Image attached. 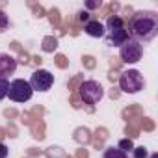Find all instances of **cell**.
<instances>
[{"instance_id":"cell-8","label":"cell","mask_w":158,"mask_h":158,"mask_svg":"<svg viewBox=\"0 0 158 158\" xmlns=\"http://www.w3.org/2000/svg\"><path fill=\"white\" fill-rule=\"evenodd\" d=\"M17 71V60L11 54L0 52V78H8Z\"/></svg>"},{"instance_id":"cell-6","label":"cell","mask_w":158,"mask_h":158,"mask_svg":"<svg viewBox=\"0 0 158 158\" xmlns=\"http://www.w3.org/2000/svg\"><path fill=\"white\" fill-rule=\"evenodd\" d=\"M119 56L125 63H138L143 56V45L138 43L136 39L128 37L121 47H119Z\"/></svg>"},{"instance_id":"cell-3","label":"cell","mask_w":158,"mask_h":158,"mask_svg":"<svg viewBox=\"0 0 158 158\" xmlns=\"http://www.w3.org/2000/svg\"><path fill=\"white\" fill-rule=\"evenodd\" d=\"M119 88H121L123 93H130V95L139 93V91L145 88V78H143V74H141L139 71H136V69H127V71H123L121 76H119Z\"/></svg>"},{"instance_id":"cell-12","label":"cell","mask_w":158,"mask_h":158,"mask_svg":"<svg viewBox=\"0 0 158 158\" xmlns=\"http://www.w3.org/2000/svg\"><path fill=\"white\" fill-rule=\"evenodd\" d=\"M132 156L134 158H149V152H147V149L143 145H139V147H134L132 149Z\"/></svg>"},{"instance_id":"cell-1","label":"cell","mask_w":158,"mask_h":158,"mask_svg":"<svg viewBox=\"0 0 158 158\" xmlns=\"http://www.w3.org/2000/svg\"><path fill=\"white\" fill-rule=\"evenodd\" d=\"M128 37L145 45L158 35V15L154 11H136L128 21Z\"/></svg>"},{"instance_id":"cell-2","label":"cell","mask_w":158,"mask_h":158,"mask_svg":"<svg viewBox=\"0 0 158 158\" xmlns=\"http://www.w3.org/2000/svg\"><path fill=\"white\" fill-rule=\"evenodd\" d=\"M104 37L110 47H121L128 39V32L125 26V21L119 15H110L106 24H104Z\"/></svg>"},{"instance_id":"cell-17","label":"cell","mask_w":158,"mask_h":158,"mask_svg":"<svg viewBox=\"0 0 158 158\" xmlns=\"http://www.w3.org/2000/svg\"><path fill=\"white\" fill-rule=\"evenodd\" d=\"M99 6H101V0H99V2H88V4H86V8H89V10L99 8Z\"/></svg>"},{"instance_id":"cell-13","label":"cell","mask_w":158,"mask_h":158,"mask_svg":"<svg viewBox=\"0 0 158 158\" xmlns=\"http://www.w3.org/2000/svg\"><path fill=\"white\" fill-rule=\"evenodd\" d=\"M8 26H10V19H8V15L0 10V34L2 32H6L8 30Z\"/></svg>"},{"instance_id":"cell-14","label":"cell","mask_w":158,"mask_h":158,"mask_svg":"<svg viewBox=\"0 0 158 158\" xmlns=\"http://www.w3.org/2000/svg\"><path fill=\"white\" fill-rule=\"evenodd\" d=\"M117 147H119L121 151H125V152H128V151H132V149H134V143H132V139H121Z\"/></svg>"},{"instance_id":"cell-7","label":"cell","mask_w":158,"mask_h":158,"mask_svg":"<svg viewBox=\"0 0 158 158\" xmlns=\"http://www.w3.org/2000/svg\"><path fill=\"white\" fill-rule=\"evenodd\" d=\"M28 84L34 91H48L54 84V74L47 69H37L32 73Z\"/></svg>"},{"instance_id":"cell-4","label":"cell","mask_w":158,"mask_h":158,"mask_svg":"<svg viewBox=\"0 0 158 158\" xmlns=\"http://www.w3.org/2000/svg\"><path fill=\"white\" fill-rule=\"evenodd\" d=\"M78 95H80L84 104H97L102 101L104 97V88L97 82V80H84L78 88Z\"/></svg>"},{"instance_id":"cell-9","label":"cell","mask_w":158,"mask_h":158,"mask_svg":"<svg viewBox=\"0 0 158 158\" xmlns=\"http://www.w3.org/2000/svg\"><path fill=\"white\" fill-rule=\"evenodd\" d=\"M84 32L89 35V37H104V24L101 23V21H97V19H91V21H88L86 24H84Z\"/></svg>"},{"instance_id":"cell-15","label":"cell","mask_w":158,"mask_h":158,"mask_svg":"<svg viewBox=\"0 0 158 158\" xmlns=\"http://www.w3.org/2000/svg\"><path fill=\"white\" fill-rule=\"evenodd\" d=\"M78 21H80V23H88V21H91V15L88 13V11H80V13H78Z\"/></svg>"},{"instance_id":"cell-11","label":"cell","mask_w":158,"mask_h":158,"mask_svg":"<svg viewBox=\"0 0 158 158\" xmlns=\"http://www.w3.org/2000/svg\"><path fill=\"white\" fill-rule=\"evenodd\" d=\"M8 89H10V80H6V78H0V101L8 97Z\"/></svg>"},{"instance_id":"cell-18","label":"cell","mask_w":158,"mask_h":158,"mask_svg":"<svg viewBox=\"0 0 158 158\" xmlns=\"http://www.w3.org/2000/svg\"><path fill=\"white\" fill-rule=\"evenodd\" d=\"M149 158H158V152H152V154H151Z\"/></svg>"},{"instance_id":"cell-5","label":"cell","mask_w":158,"mask_h":158,"mask_svg":"<svg viewBox=\"0 0 158 158\" xmlns=\"http://www.w3.org/2000/svg\"><path fill=\"white\" fill-rule=\"evenodd\" d=\"M34 95V89L30 88L28 80H23V78H15V80L10 82V89H8V97L13 102H26L30 101Z\"/></svg>"},{"instance_id":"cell-10","label":"cell","mask_w":158,"mask_h":158,"mask_svg":"<svg viewBox=\"0 0 158 158\" xmlns=\"http://www.w3.org/2000/svg\"><path fill=\"white\" fill-rule=\"evenodd\" d=\"M102 158H128V154L125 152V151H121L117 145L114 147H106L104 149V152H102Z\"/></svg>"},{"instance_id":"cell-16","label":"cell","mask_w":158,"mask_h":158,"mask_svg":"<svg viewBox=\"0 0 158 158\" xmlns=\"http://www.w3.org/2000/svg\"><path fill=\"white\" fill-rule=\"evenodd\" d=\"M8 154H10L8 145L6 143H0V158H8Z\"/></svg>"}]
</instances>
